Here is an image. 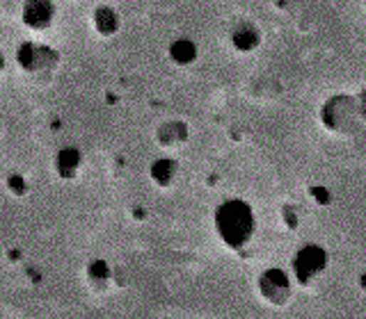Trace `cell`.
<instances>
[{"label":"cell","mask_w":366,"mask_h":319,"mask_svg":"<svg viewBox=\"0 0 366 319\" xmlns=\"http://www.w3.org/2000/svg\"><path fill=\"white\" fill-rule=\"evenodd\" d=\"M80 169V153L73 148H64L58 156V171L62 178H73Z\"/></svg>","instance_id":"9"},{"label":"cell","mask_w":366,"mask_h":319,"mask_svg":"<svg viewBox=\"0 0 366 319\" xmlns=\"http://www.w3.org/2000/svg\"><path fill=\"white\" fill-rule=\"evenodd\" d=\"M174 128H177V124H167V126L160 128V137H165V139H160V144H165V146H174V144H179V141L186 139V128L179 126L177 133H174Z\"/></svg>","instance_id":"12"},{"label":"cell","mask_w":366,"mask_h":319,"mask_svg":"<svg viewBox=\"0 0 366 319\" xmlns=\"http://www.w3.org/2000/svg\"><path fill=\"white\" fill-rule=\"evenodd\" d=\"M357 109H362V114H364V119H366V92L357 98Z\"/></svg>","instance_id":"13"},{"label":"cell","mask_w":366,"mask_h":319,"mask_svg":"<svg viewBox=\"0 0 366 319\" xmlns=\"http://www.w3.org/2000/svg\"><path fill=\"white\" fill-rule=\"evenodd\" d=\"M215 230L229 249H243L256 230L252 207L239 199L224 201L215 210Z\"/></svg>","instance_id":"1"},{"label":"cell","mask_w":366,"mask_h":319,"mask_svg":"<svg viewBox=\"0 0 366 319\" xmlns=\"http://www.w3.org/2000/svg\"><path fill=\"white\" fill-rule=\"evenodd\" d=\"M261 296L273 306H286L291 299V283L282 269H268L259 279Z\"/></svg>","instance_id":"5"},{"label":"cell","mask_w":366,"mask_h":319,"mask_svg":"<svg viewBox=\"0 0 366 319\" xmlns=\"http://www.w3.org/2000/svg\"><path fill=\"white\" fill-rule=\"evenodd\" d=\"M231 43L236 50L250 53L259 46V30H256L252 23H239L231 32Z\"/></svg>","instance_id":"7"},{"label":"cell","mask_w":366,"mask_h":319,"mask_svg":"<svg viewBox=\"0 0 366 319\" xmlns=\"http://www.w3.org/2000/svg\"><path fill=\"white\" fill-rule=\"evenodd\" d=\"M120 26H122V21H120V16L115 14V9H110V7H99V9H96V14H94V28H96V32H99V35L113 37L115 32L120 30Z\"/></svg>","instance_id":"8"},{"label":"cell","mask_w":366,"mask_h":319,"mask_svg":"<svg viewBox=\"0 0 366 319\" xmlns=\"http://www.w3.org/2000/svg\"><path fill=\"white\" fill-rule=\"evenodd\" d=\"M16 60H19V67L23 69L26 73H53L58 64V55L56 50H51L46 46H39V43H23L16 53Z\"/></svg>","instance_id":"2"},{"label":"cell","mask_w":366,"mask_h":319,"mask_svg":"<svg viewBox=\"0 0 366 319\" xmlns=\"http://www.w3.org/2000/svg\"><path fill=\"white\" fill-rule=\"evenodd\" d=\"M355 117H357V101L355 98L337 96L323 109V124L335 133H348L355 126Z\"/></svg>","instance_id":"3"},{"label":"cell","mask_w":366,"mask_h":319,"mask_svg":"<svg viewBox=\"0 0 366 319\" xmlns=\"http://www.w3.org/2000/svg\"><path fill=\"white\" fill-rule=\"evenodd\" d=\"M3 67H5V60H3V55H0V71H3Z\"/></svg>","instance_id":"14"},{"label":"cell","mask_w":366,"mask_h":319,"mask_svg":"<svg viewBox=\"0 0 366 319\" xmlns=\"http://www.w3.org/2000/svg\"><path fill=\"white\" fill-rule=\"evenodd\" d=\"M53 14H56V7L51 3H30L23 7V23L30 30H46L53 23Z\"/></svg>","instance_id":"6"},{"label":"cell","mask_w":366,"mask_h":319,"mask_svg":"<svg viewBox=\"0 0 366 319\" xmlns=\"http://www.w3.org/2000/svg\"><path fill=\"white\" fill-rule=\"evenodd\" d=\"M172 60L174 62H179V64H190L192 60L197 58V46L192 41H188V39H181V41H177L174 46H172Z\"/></svg>","instance_id":"11"},{"label":"cell","mask_w":366,"mask_h":319,"mask_svg":"<svg viewBox=\"0 0 366 319\" xmlns=\"http://www.w3.org/2000/svg\"><path fill=\"white\" fill-rule=\"evenodd\" d=\"M174 175H177V164L172 162V160H158V162H154V167H152V178H154L158 185L167 187L172 180H174Z\"/></svg>","instance_id":"10"},{"label":"cell","mask_w":366,"mask_h":319,"mask_svg":"<svg viewBox=\"0 0 366 319\" xmlns=\"http://www.w3.org/2000/svg\"><path fill=\"white\" fill-rule=\"evenodd\" d=\"M325 267H328V253L316 244L300 249L298 256L293 258V274L300 285H309L316 276H320Z\"/></svg>","instance_id":"4"}]
</instances>
